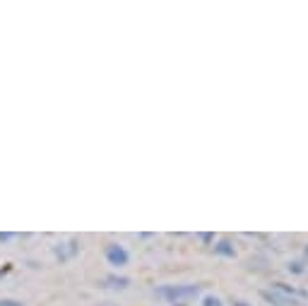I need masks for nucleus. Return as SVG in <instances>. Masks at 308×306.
I'll use <instances>...</instances> for the list:
<instances>
[{"label": "nucleus", "instance_id": "obj_1", "mask_svg": "<svg viewBox=\"0 0 308 306\" xmlns=\"http://www.w3.org/2000/svg\"><path fill=\"white\" fill-rule=\"evenodd\" d=\"M159 294L171 299V302H178V299H188V297H197L200 294V287L197 285H181V287H159Z\"/></svg>", "mask_w": 308, "mask_h": 306}, {"label": "nucleus", "instance_id": "obj_2", "mask_svg": "<svg viewBox=\"0 0 308 306\" xmlns=\"http://www.w3.org/2000/svg\"><path fill=\"white\" fill-rule=\"evenodd\" d=\"M104 253H106V260H109L111 265H116V268L128 265V251H125L121 244H109Z\"/></svg>", "mask_w": 308, "mask_h": 306}, {"label": "nucleus", "instance_id": "obj_3", "mask_svg": "<svg viewBox=\"0 0 308 306\" xmlns=\"http://www.w3.org/2000/svg\"><path fill=\"white\" fill-rule=\"evenodd\" d=\"M214 253H219V255H229V258H234V248L231 244H227V241H222L219 246H214Z\"/></svg>", "mask_w": 308, "mask_h": 306}, {"label": "nucleus", "instance_id": "obj_4", "mask_svg": "<svg viewBox=\"0 0 308 306\" xmlns=\"http://www.w3.org/2000/svg\"><path fill=\"white\" fill-rule=\"evenodd\" d=\"M106 282H111V287H128V280L125 277H109Z\"/></svg>", "mask_w": 308, "mask_h": 306}, {"label": "nucleus", "instance_id": "obj_5", "mask_svg": "<svg viewBox=\"0 0 308 306\" xmlns=\"http://www.w3.org/2000/svg\"><path fill=\"white\" fill-rule=\"evenodd\" d=\"M0 306H24L22 302H15V299H0Z\"/></svg>", "mask_w": 308, "mask_h": 306}, {"label": "nucleus", "instance_id": "obj_6", "mask_svg": "<svg viewBox=\"0 0 308 306\" xmlns=\"http://www.w3.org/2000/svg\"><path fill=\"white\" fill-rule=\"evenodd\" d=\"M205 306H222V302H219L217 297H207V299H205Z\"/></svg>", "mask_w": 308, "mask_h": 306}, {"label": "nucleus", "instance_id": "obj_7", "mask_svg": "<svg viewBox=\"0 0 308 306\" xmlns=\"http://www.w3.org/2000/svg\"><path fill=\"white\" fill-rule=\"evenodd\" d=\"M234 306H246L243 302H234Z\"/></svg>", "mask_w": 308, "mask_h": 306}]
</instances>
